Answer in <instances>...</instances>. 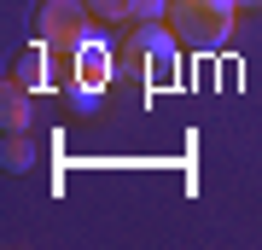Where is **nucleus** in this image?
Here are the masks:
<instances>
[{"mask_svg": "<svg viewBox=\"0 0 262 250\" xmlns=\"http://www.w3.org/2000/svg\"><path fill=\"white\" fill-rule=\"evenodd\" d=\"M88 29V0H47L41 6V35L47 41H76Z\"/></svg>", "mask_w": 262, "mask_h": 250, "instance_id": "f257e3e1", "label": "nucleus"}, {"mask_svg": "<svg viewBox=\"0 0 262 250\" xmlns=\"http://www.w3.org/2000/svg\"><path fill=\"white\" fill-rule=\"evenodd\" d=\"M0 122H6L12 134H18V128H29V99H24L12 82H6V93H0Z\"/></svg>", "mask_w": 262, "mask_h": 250, "instance_id": "f03ea898", "label": "nucleus"}, {"mask_svg": "<svg viewBox=\"0 0 262 250\" xmlns=\"http://www.w3.org/2000/svg\"><path fill=\"white\" fill-rule=\"evenodd\" d=\"M88 12H99V18L122 24V18H134V0H88Z\"/></svg>", "mask_w": 262, "mask_h": 250, "instance_id": "7ed1b4c3", "label": "nucleus"}, {"mask_svg": "<svg viewBox=\"0 0 262 250\" xmlns=\"http://www.w3.org/2000/svg\"><path fill=\"white\" fill-rule=\"evenodd\" d=\"M134 18L140 24H163L169 18V0H134Z\"/></svg>", "mask_w": 262, "mask_h": 250, "instance_id": "20e7f679", "label": "nucleus"}, {"mask_svg": "<svg viewBox=\"0 0 262 250\" xmlns=\"http://www.w3.org/2000/svg\"><path fill=\"white\" fill-rule=\"evenodd\" d=\"M24 163H29V151H24V146H12V140H6V169H24Z\"/></svg>", "mask_w": 262, "mask_h": 250, "instance_id": "39448f33", "label": "nucleus"}]
</instances>
